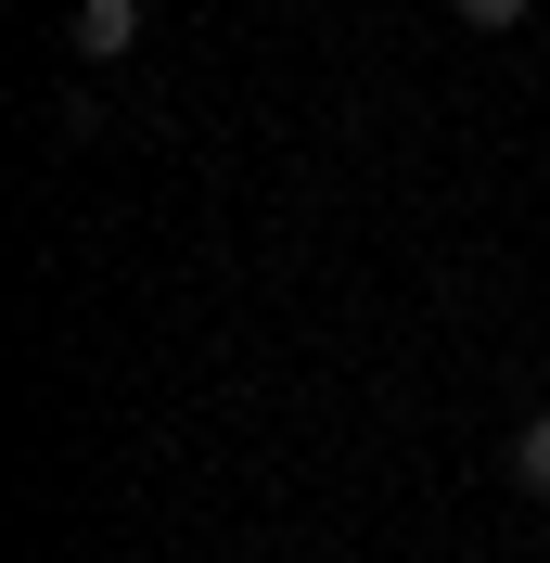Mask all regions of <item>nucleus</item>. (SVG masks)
Wrapping results in <instances>:
<instances>
[{
  "instance_id": "nucleus-3",
  "label": "nucleus",
  "mask_w": 550,
  "mask_h": 563,
  "mask_svg": "<svg viewBox=\"0 0 550 563\" xmlns=\"http://www.w3.org/2000/svg\"><path fill=\"white\" fill-rule=\"evenodd\" d=\"M448 13H461V26H486V38H499V26H525V13H538V0H448Z\"/></svg>"
},
{
  "instance_id": "nucleus-1",
  "label": "nucleus",
  "mask_w": 550,
  "mask_h": 563,
  "mask_svg": "<svg viewBox=\"0 0 550 563\" xmlns=\"http://www.w3.org/2000/svg\"><path fill=\"white\" fill-rule=\"evenodd\" d=\"M77 65H116V52H129V38H141V0H77Z\"/></svg>"
},
{
  "instance_id": "nucleus-2",
  "label": "nucleus",
  "mask_w": 550,
  "mask_h": 563,
  "mask_svg": "<svg viewBox=\"0 0 550 563\" xmlns=\"http://www.w3.org/2000/svg\"><path fill=\"white\" fill-rule=\"evenodd\" d=\"M513 474L550 499V410H525V422H513Z\"/></svg>"
}]
</instances>
